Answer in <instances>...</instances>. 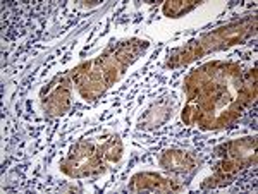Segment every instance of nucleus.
<instances>
[{
    "label": "nucleus",
    "mask_w": 258,
    "mask_h": 194,
    "mask_svg": "<svg viewBox=\"0 0 258 194\" xmlns=\"http://www.w3.org/2000/svg\"><path fill=\"white\" fill-rule=\"evenodd\" d=\"M119 153H120V143L117 141V138H115V139H110V141L102 148V153L100 155L107 160H117Z\"/></svg>",
    "instance_id": "obj_2"
},
{
    "label": "nucleus",
    "mask_w": 258,
    "mask_h": 194,
    "mask_svg": "<svg viewBox=\"0 0 258 194\" xmlns=\"http://www.w3.org/2000/svg\"><path fill=\"white\" fill-rule=\"evenodd\" d=\"M160 163L169 170H188L193 167V158L182 151H167L162 156Z\"/></svg>",
    "instance_id": "obj_1"
}]
</instances>
